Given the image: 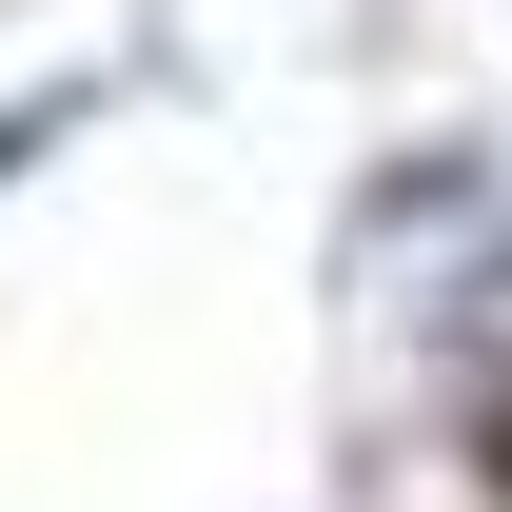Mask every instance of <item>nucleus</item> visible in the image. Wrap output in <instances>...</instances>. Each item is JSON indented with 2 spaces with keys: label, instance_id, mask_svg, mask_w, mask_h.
<instances>
[{
  "label": "nucleus",
  "instance_id": "nucleus-1",
  "mask_svg": "<svg viewBox=\"0 0 512 512\" xmlns=\"http://www.w3.org/2000/svg\"><path fill=\"white\" fill-rule=\"evenodd\" d=\"M473 473H493V512H512V394H493V414H473Z\"/></svg>",
  "mask_w": 512,
  "mask_h": 512
}]
</instances>
